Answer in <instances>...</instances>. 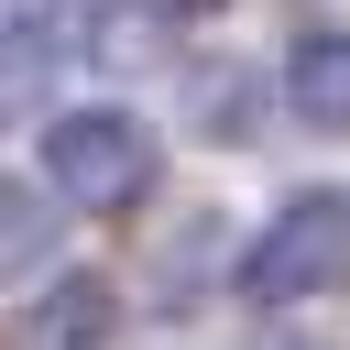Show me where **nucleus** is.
Wrapping results in <instances>:
<instances>
[{"instance_id": "1", "label": "nucleus", "mask_w": 350, "mask_h": 350, "mask_svg": "<svg viewBox=\"0 0 350 350\" xmlns=\"http://www.w3.org/2000/svg\"><path fill=\"white\" fill-rule=\"evenodd\" d=\"M44 186H55V208L131 219V208L164 186V142H153V120H142V109H120V98L66 109V120L44 131Z\"/></svg>"}, {"instance_id": "2", "label": "nucleus", "mask_w": 350, "mask_h": 350, "mask_svg": "<svg viewBox=\"0 0 350 350\" xmlns=\"http://www.w3.org/2000/svg\"><path fill=\"white\" fill-rule=\"evenodd\" d=\"M241 284L262 306H306V295H339L350 284V197L339 186H306L262 219V241L241 252Z\"/></svg>"}, {"instance_id": "3", "label": "nucleus", "mask_w": 350, "mask_h": 350, "mask_svg": "<svg viewBox=\"0 0 350 350\" xmlns=\"http://www.w3.org/2000/svg\"><path fill=\"white\" fill-rule=\"evenodd\" d=\"M109 339H120V284L109 273H55V284H33V306L11 317L0 350H109Z\"/></svg>"}, {"instance_id": "4", "label": "nucleus", "mask_w": 350, "mask_h": 350, "mask_svg": "<svg viewBox=\"0 0 350 350\" xmlns=\"http://www.w3.org/2000/svg\"><path fill=\"white\" fill-rule=\"evenodd\" d=\"M252 120H262V66H241V55L186 66V131H208V142H252Z\"/></svg>"}, {"instance_id": "5", "label": "nucleus", "mask_w": 350, "mask_h": 350, "mask_svg": "<svg viewBox=\"0 0 350 350\" xmlns=\"http://www.w3.org/2000/svg\"><path fill=\"white\" fill-rule=\"evenodd\" d=\"M284 109L306 131H350V33H306L284 55Z\"/></svg>"}, {"instance_id": "6", "label": "nucleus", "mask_w": 350, "mask_h": 350, "mask_svg": "<svg viewBox=\"0 0 350 350\" xmlns=\"http://www.w3.org/2000/svg\"><path fill=\"white\" fill-rule=\"evenodd\" d=\"M55 77H66V33L55 22H0V131L33 120L55 98Z\"/></svg>"}, {"instance_id": "7", "label": "nucleus", "mask_w": 350, "mask_h": 350, "mask_svg": "<svg viewBox=\"0 0 350 350\" xmlns=\"http://www.w3.org/2000/svg\"><path fill=\"white\" fill-rule=\"evenodd\" d=\"M44 262H55V186H11L0 175V295L22 273H44Z\"/></svg>"}, {"instance_id": "8", "label": "nucleus", "mask_w": 350, "mask_h": 350, "mask_svg": "<svg viewBox=\"0 0 350 350\" xmlns=\"http://www.w3.org/2000/svg\"><path fill=\"white\" fill-rule=\"evenodd\" d=\"M219 273H230V219H219V208H186V219L164 230V295L186 306V295H208Z\"/></svg>"}, {"instance_id": "9", "label": "nucleus", "mask_w": 350, "mask_h": 350, "mask_svg": "<svg viewBox=\"0 0 350 350\" xmlns=\"http://www.w3.org/2000/svg\"><path fill=\"white\" fill-rule=\"evenodd\" d=\"M88 44H98V66H164V44H175V11H153V0H109Z\"/></svg>"}, {"instance_id": "10", "label": "nucleus", "mask_w": 350, "mask_h": 350, "mask_svg": "<svg viewBox=\"0 0 350 350\" xmlns=\"http://www.w3.org/2000/svg\"><path fill=\"white\" fill-rule=\"evenodd\" d=\"M44 11H55V0H0V22H44Z\"/></svg>"}, {"instance_id": "11", "label": "nucleus", "mask_w": 350, "mask_h": 350, "mask_svg": "<svg viewBox=\"0 0 350 350\" xmlns=\"http://www.w3.org/2000/svg\"><path fill=\"white\" fill-rule=\"evenodd\" d=\"M153 11H175V22H186V11H219V0H153Z\"/></svg>"}]
</instances>
